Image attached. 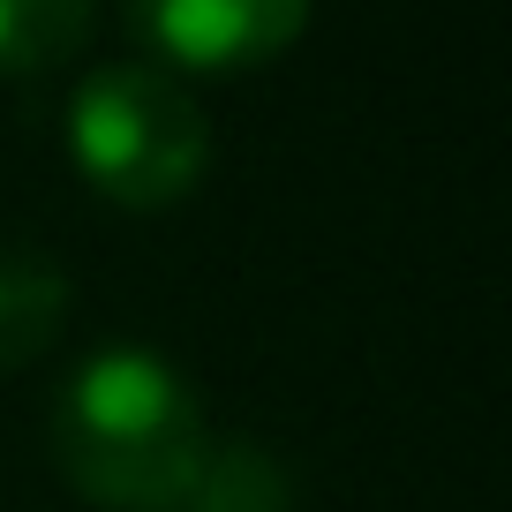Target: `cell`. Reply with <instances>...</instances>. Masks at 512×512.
I'll use <instances>...</instances> for the list:
<instances>
[{
  "mask_svg": "<svg viewBox=\"0 0 512 512\" xmlns=\"http://www.w3.org/2000/svg\"><path fill=\"white\" fill-rule=\"evenodd\" d=\"M211 430L174 362L106 347L53 400V460L68 490L106 512H174L196 482Z\"/></svg>",
  "mask_w": 512,
  "mask_h": 512,
  "instance_id": "obj_1",
  "label": "cell"
},
{
  "mask_svg": "<svg viewBox=\"0 0 512 512\" xmlns=\"http://www.w3.org/2000/svg\"><path fill=\"white\" fill-rule=\"evenodd\" d=\"M68 159L106 204L166 211L204 181L211 121L181 76L121 61V68H98L91 83H76V98H68Z\"/></svg>",
  "mask_w": 512,
  "mask_h": 512,
  "instance_id": "obj_2",
  "label": "cell"
},
{
  "mask_svg": "<svg viewBox=\"0 0 512 512\" xmlns=\"http://www.w3.org/2000/svg\"><path fill=\"white\" fill-rule=\"evenodd\" d=\"M309 23V0H128V31L189 76H234L287 53Z\"/></svg>",
  "mask_w": 512,
  "mask_h": 512,
  "instance_id": "obj_3",
  "label": "cell"
},
{
  "mask_svg": "<svg viewBox=\"0 0 512 512\" xmlns=\"http://www.w3.org/2000/svg\"><path fill=\"white\" fill-rule=\"evenodd\" d=\"M61 317H68V279L53 256L38 249H8L0 241V377L61 339Z\"/></svg>",
  "mask_w": 512,
  "mask_h": 512,
  "instance_id": "obj_4",
  "label": "cell"
},
{
  "mask_svg": "<svg viewBox=\"0 0 512 512\" xmlns=\"http://www.w3.org/2000/svg\"><path fill=\"white\" fill-rule=\"evenodd\" d=\"M287 505H294L287 467L249 437H226V445H204L196 482L174 512H287Z\"/></svg>",
  "mask_w": 512,
  "mask_h": 512,
  "instance_id": "obj_5",
  "label": "cell"
},
{
  "mask_svg": "<svg viewBox=\"0 0 512 512\" xmlns=\"http://www.w3.org/2000/svg\"><path fill=\"white\" fill-rule=\"evenodd\" d=\"M91 31V0H0V76H46Z\"/></svg>",
  "mask_w": 512,
  "mask_h": 512,
  "instance_id": "obj_6",
  "label": "cell"
}]
</instances>
